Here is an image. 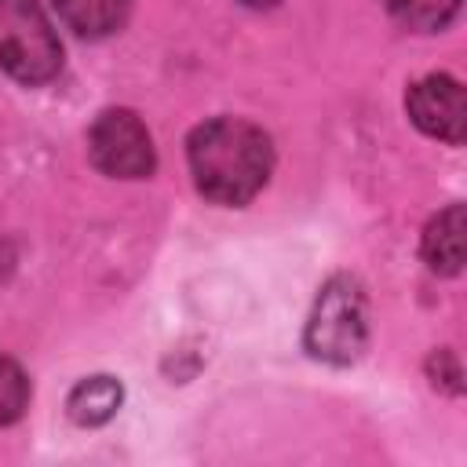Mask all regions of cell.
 I'll return each instance as SVG.
<instances>
[{"label": "cell", "mask_w": 467, "mask_h": 467, "mask_svg": "<svg viewBox=\"0 0 467 467\" xmlns=\"http://www.w3.org/2000/svg\"><path fill=\"white\" fill-rule=\"evenodd\" d=\"M423 259L434 274H460L463 263V208L449 204L423 230Z\"/></svg>", "instance_id": "cell-6"}, {"label": "cell", "mask_w": 467, "mask_h": 467, "mask_svg": "<svg viewBox=\"0 0 467 467\" xmlns=\"http://www.w3.org/2000/svg\"><path fill=\"white\" fill-rule=\"evenodd\" d=\"M29 405V379L26 372L0 354V427L15 423Z\"/></svg>", "instance_id": "cell-10"}, {"label": "cell", "mask_w": 467, "mask_h": 467, "mask_svg": "<svg viewBox=\"0 0 467 467\" xmlns=\"http://www.w3.org/2000/svg\"><path fill=\"white\" fill-rule=\"evenodd\" d=\"M51 4H55L58 18L66 22V29H73L77 36H88V40L117 33L131 11V0H51Z\"/></svg>", "instance_id": "cell-7"}, {"label": "cell", "mask_w": 467, "mask_h": 467, "mask_svg": "<svg viewBox=\"0 0 467 467\" xmlns=\"http://www.w3.org/2000/svg\"><path fill=\"white\" fill-rule=\"evenodd\" d=\"M0 66L22 84H44L62 69V44L36 0H0Z\"/></svg>", "instance_id": "cell-3"}, {"label": "cell", "mask_w": 467, "mask_h": 467, "mask_svg": "<svg viewBox=\"0 0 467 467\" xmlns=\"http://www.w3.org/2000/svg\"><path fill=\"white\" fill-rule=\"evenodd\" d=\"M88 157L109 179H146L157 168L150 128L131 109H102L88 128Z\"/></svg>", "instance_id": "cell-4"}, {"label": "cell", "mask_w": 467, "mask_h": 467, "mask_svg": "<svg viewBox=\"0 0 467 467\" xmlns=\"http://www.w3.org/2000/svg\"><path fill=\"white\" fill-rule=\"evenodd\" d=\"M241 4H248V7H274L277 0H241Z\"/></svg>", "instance_id": "cell-12"}, {"label": "cell", "mask_w": 467, "mask_h": 467, "mask_svg": "<svg viewBox=\"0 0 467 467\" xmlns=\"http://www.w3.org/2000/svg\"><path fill=\"white\" fill-rule=\"evenodd\" d=\"M379 4L398 22H405L409 29H420V33L445 29L460 11V0H379Z\"/></svg>", "instance_id": "cell-9"}, {"label": "cell", "mask_w": 467, "mask_h": 467, "mask_svg": "<svg viewBox=\"0 0 467 467\" xmlns=\"http://www.w3.org/2000/svg\"><path fill=\"white\" fill-rule=\"evenodd\" d=\"M405 109L409 120L441 142L460 146L463 131H467V99H463V84L449 73H431L423 80H416L405 95Z\"/></svg>", "instance_id": "cell-5"}, {"label": "cell", "mask_w": 467, "mask_h": 467, "mask_svg": "<svg viewBox=\"0 0 467 467\" xmlns=\"http://www.w3.org/2000/svg\"><path fill=\"white\" fill-rule=\"evenodd\" d=\"M186 161L193 186L215 204H244L252 201L270 171L274 146L270 135L241 117H212L197 124L186 139Z\"/></svg>", "instance_id": "cell-1"}, {"label": "cell", "mask_w": 467, "mask_h": 467, "mask_svg": "<svg viewBox=\"0 0 467 467\" xmlns=\"http://www.w3.org/2000/svg\"><path fill=\"white\" fill-rule=\"evenodd\" d=\"M303 343L317 361H328V365H350L365 354L368 303L354 277H332L317 292Z\"/></svg>", "instance_id": "cell-2"}, {"label": "cell", "mask_w": 467, "mask_h": 467, "mask_svg": "<svg viewBox=\"0 0 467 467\" xmlns=\"http://www.w3.org/2000/svg\"><path fill=\"white\" fill-rule=\"evenodd\" d=\"M120 401H124V390H120V383L113 376H88L69 390L66 412L80 427H102V423H109L117 416Z\"/></svg>", "instance_id": "cell-8"}, {"label": "cell", "mask_w": 467, "mask_h": 467, "mask_svg": "<svg viewBox=\"0 0 467 467\" xmlns=\"http://www.w3.org/2000/svg\"><path fill=\"white\" fill-rule=\"evenodd\" d=\"M431 383L434 387H441L445 394H460V365H456V358L449 354V350H438V354H431Z\"/></svg>", "instance_id": "cell-11"}]
</instances>
